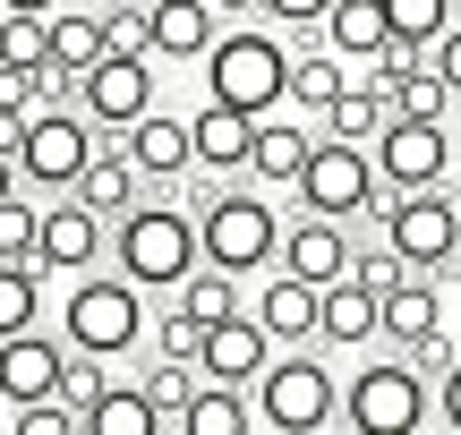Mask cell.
Instances as JSON below:
<instances>
[{"instance_id":"obj_1","label":"cell","mask_w":461,"mask_h":435,"mask_svg":"<svg viewBox=\"0 0 461 435\" xmlns=\"http://www.w3.org/2000/svg\"><path fill=\"white\" fill-rule=\"evenodd\" d=\"M112 248H120V273L146 290H180L188 273L205 265V222L188 205H137L129 222H112Z\"/></svg>"},{"instance_id":"obj_2","label":"cell","mask_w":461,"mask_h":435,"mask_svg":"<svg viewBox=\"0 0 461 435\" xmlns=\"http://www.w3.org/2000/svg\"><path fill=\"white\" fill-rule=\"evenodd\" d=\"M291 60L299 51L282 43V34H265V26H230L214 51H205V94H222V102H240V111H274V102H291Z\"/></svg>"},{"instance_id":"obj_3","label":"cell","mask_w":461,"mask_h":435,"mask_svg":"<svg viewBox=\"0 0 461 435\" xmlns=\"http://www.w3.org/2000/svg\"><path fill=\"white\" fill-rule=\"evenodd\" d=\"M60 333L77 351L129 359L137 333H146V282H129V273H77V290L60 299Z\"/></svg>"},{"instance_id":"obj_4","label":"cell","mask_w":461,"mask_h":435,"mask_svg":"<svg viewBox=\"0 0 461 435\" xmlns=\"http://www.w3.org/2000/svg\"><path fill=\"white\" fill-rule=\"evenodd\" d=\"M342 419H350V435H419L436 419V393H428V376L393 351V359H376V368H359L342 385Z\"/></svg>"},{"instance_id":"obj_5","label":"cell","mask_w":461,"mask_h":435,"mask_svg":"<svg viewBox=\"0 0 461 435\" xmlns=\"http://www.w3.org/2000/svg\"><path fill=\"white\" fill-rule=\"evenodd\" d=\"M376 188H384L376 146H350V137H333V129H325L291 197H299V214H342V222H359L367 205H376Z\"/></svg>"},{"instance_id":"obj_6","label":"cell","mask_w":461,"mask_h":435,"mask_svg":"<svg viewBox=\"0 0 461 435\" xmlns=\"http://www.w3.org/2000/svg\"><path fill=\"white\" fill-rule=\"evenodd\" d=\"M257 419L274 435H325V419H342V385L325 376V359L291 351L257 376Z\"/></svg>"},{"instance_id":"obj_7","label":"cell","mask_w":461,"mask_h":435,"mask_svg":"<svg viewBox=\"0 0 461 435\" xmlns=\"http://www.w3.org/2000/svg\"><path fill=\"white\" fill-rule=\"evenodd\" d=\"M95 154H103V129L86 111H34L26 120V146H17V180L26 188H77L86 171H95Z\"/></svg>"},{"instance_id":"obj_8","label":"cell","mask_w":461,"mask_h":435,"mask_svg":"<svg viewBox=\"0 0 461 435\" xmlns=\"http://www.w3.org/2000/svg\"><path fill=\"white\" fill-rule=\"evenodd\" d=\"M197 222H205V265H222V273H257L282 256V214L248 188H222Z\"/></svg>"},{"instance_id":"obj_9","label":"cell","mask_w":461,"mask_h":435,"mask_svg":"<svg viewBox=\"0 0 461 435\" xmlns=\"http://www.w3.org/2000/svg\"><path fill=\"white\" fill-rule=\"evenodd\" d=\"M77 111L95 120V129L129 137L137 120L154 111V60H146V51H112V60H95L77 77Z\"/></svg>"},{"instance_id":"obj_10","label":"cell","mask_w":461,"mask_h":435,"mask_svg":"<svg viewBox=\"0 0 461 435\" xmlns=\"http://www.w3.org/2000/svg\"><path fill=\"white\" fill-rule=\"evenodd\" d=\"M384 239H393L419 273H453V248H461V197H453V188H411V197L393 205V222H384Z\"/></svg>"},{"instance_id":"obj_11","label":"cell","mask_w":461,"mask_h":435,"mask_svg":"<svg viewBox=\"0 0 461 435\" xmlns=\"http://www.w3.org/2000/svg\"><path fill=\"white\" fill-rule=\"evenodd\" d=\"M376 171L411 197V188H445L453 180V137H445V120H411V111H393V129L376 137Z\"/></svg>"},{"instance_id":"obj_12","label":"cell","mask_w":461,"mask_h":435,"mask_svg":"<svg viewBox=\"0 0 461 435\" xmlns=\"http://www.w3.org/2000/svg\"><path fill=\"white\" fill-rule=\"evenodd\" d=\"M68 351L77 342H51L43 324L34 333H0V393H9V410L17 402H43V393H60V376H68Z\"/></svg>"},{"instance_id":"obj_13","label":"cell","mask_w":461,"mask_h":435,"mask_svg":"<svg viewBox=\"0 0 461 435\" xmlns=\"http://www.w3.org/2000/svg\"><path fill=\"white\" fill-rule=\"evenodd\" d=\"M197 368L214 376V385H257V376L274 368V333H265V316H257V307H240V316L205 324V351H197Z\"/></svg>"},{"instance_id":"obj_14","label":"cell","mask_w":461,"mask_h":435,"mask_svg":"<svg viewBox=\"0 0 461 435\" xmlns=\"http://www.w3.org/2000/svg\"><path fill=\"white\" fill-rule=\"evenodd\" d=\"M103 239H112V222H103L95 205H86L77 188H68V197L43 214V273H95Z\"/></svg>"},{"instance_id":"obj_15","label":"cell","mask_w":461,"mask_h":435,"mask_svg":"<svg viewBox=\"0 0 461 435\" xmlns=\"http://www.w3.org/2000/svg\"><path fill=\"white\" fill-rule=\"evenodd\" d=\"M188 129H197V163L205 171H248V163H257V129H265V120L240 111V102H222V94H205L197 111H188Z\"/></svg>"},{"instance_id":"obj_16","label":"cell","mask_w":461,"mask_h":435,"mask_svg":"<svg viewBox=\"0 0 461 435\" xmlns=\"http://www.w3.org/2000/svg\"><path fill=\"white\" fill-rule=\"evenodd\" d=\"M146 188H154V180H146V171H137L129 137H112V129H103V154H95V171H86V180H77V197L95 205L103 222H129L137 205H146Z\"/></svg>"},{"instance_id":"obj_17","label":"cell","mask_w":461,"mask_h":435,"mask_svg":"<svg viewBox=\"0 0 461 435\" xmlns=\"http://www.w3.org/2000/svg\"><path fill=\"white\" fill-rule=\"evenodd\" d=\"M325 351H367V342H384V290L359 282V273H342V282H325Z\"/></svg>"},{"instance_id":"obj_18","label":"cell","mask_w":461,"mask_h":435,"mask_svg":"<svg viewBox=\"0 0 461 435\" xmlns=\"http://www.w3.org/2000/svg\"><path fill=\"white\" fill-rule=\"evenodd\" d=\"M282 265L308 273V282H342L359 265V239L342 231V214H308L299 231H282Z\"/></svg>"},{"instance_id":"obj_19","label":"cell","mask_w":461,"mask_h":435,"mask_svg":"<svg viewBox=\"0 0 461 435\" xmlns=\"http://www.w3.org/2000/svg\"><path fill=\"white\" fill-rule=\"evenodd\" d=\"M257 316H265L274 342H316V333H325V282H308V273L282 265L274 282L257 290Z\"/></svg>"},{"instance_id":"obj_20","label":"cell","mask_w":461,"mask_h":435,"mask_svg":"<svg viewBox=\"0 0 461 435\" xmlns=\"http://www.w3.org/2000/svg\"><path fill=\"white\" fill-rule=\"evenodd\" d=\"M129 154H137V171H146L154 188H180L188 171H197V129L171 120V111H146V120L129 129Z\"/></svg>"},{"instance_id":"obj_21","label":"cell","mask_w":461,"mask_h":435,"mask_svg":"<svg viewBox=\"0 0 461 435\" xmlns=\"http://www.w3.org/2000/svg\"><path fill=\"white\" fill-rule=\"evenodd\" d=\"M214 0H146V26H154V51L163 60H205V51L222 43L214 34Z\"/></svg>"},{"instance_id":"obj_22","label":"cell","mask_w":461,"mask_h":435,"mask_svg":"<svg viewBox=\"0 0 461 435\" xmlns=\"http://www.w3.org/2000/svg\"><path fill=\"white\" fill-rule=\"evenodd\" d=\"M342 94H350V77H342V51L325 43V26H308V34H299V60H291V102H299L308 120H325Z\"/></svg>"},{"instance_id":"obj_23","label":"cell","mask_w":461,"mask_h":435,"mask_svg":"<svg viewBox=\"0 0 461 435\" xmlns=\"http://www.w3.org/2000/svg\"><path fill=\"white\" fill-rule=\"evenodd\" d=\"M445 333V299H436V273H411V282L384 290V342L393 351H411V342Z\"/></svg>"},{"instance_id":"obj_24","label":"cell","mask_w":461,"mask_h":435,"mask_svg":"<svg viewBox=\"0 0 461 435\" xmlns=\"http://www.w3.org/2000/svg\"><path fill=\"white\" fill-rule=\"evenodd\" d=\"M316 154V129H299V120H265L257 129V188H299V171H308Z\"/></svg>"},{"instance_id":"obj_25","label":"cell","mask_w":461,"mask_h":435,"mask_svg":"<svg viewBox=\"0 0 461 435\" xmlns=\"http://www.w3.org/2000/svg\"><path fill=\"white\" fill-rule=\"evenodd\" d=\"M51 60L68 77H86L95 60H112V17L103 9H51Z\"/></svg>"},{"instance_id":"obj_26","label":"cell","mask_w":461,"mask_h":435,"mask_svg":"<svg viewBox=\"0 0 461 435\" xmlns=\"http://www.w3.org/2000/svg\"><path fill=\"white\" fill-rule=\"evenodd\" d=\"M86 435H163V402H154L146 385H112L86 410Z\"/></svg>"},{"instance_id":"obj_27","label":"cell","mask_w":461,"mask_h":435,"mask_svg":"<svg viewBox=\"0 0 461 435\" xmlns=\"http://www.w3.org/2000/svg\"><path fill=\"white\" fill-rule=\"evenodd\" d=\"M325 43H333V51H359V60H376V51L393 43V17H384V0H333Z\"/></svg>"},{"instance_id":"obj_28","label":"cell","mask_w":461,"mask_h":435,"mask_svg":"<svg viewBox=\"0 0 461 435\" xmlns=\"http://www.w3.org/2000/svg\"><path fill=\"white\" fill-rule=\"evenodd\" d=\"M180 427H188V435H248V427H257V410H248V385H214V376H205Z\"/></svg>"},{"instance_id":"obj_29","label":"cell","mask_w":461,"mask_h":435,"mask_svg":"<svg viewBox=\"0 0 461 435\" xmlns=\"http://www.w3.org/2000/svg\"><path fill=\"white\" fill-rule=\"evenodd\" d=\"M325 129L350 137V146H376V137L393 129V94H384V85H350V94L325 111Z\"/></svg>"},{"instance_id":"obj_30","label":"cell","mask_w":461,"mask_h":435,"mask_svg":"<svg viewBox=\"0 0 461 435\" xmlns=\"http://www.w3.org/2000/svg\"><path fill=\"white\" fill-rule=\"evenodd\" d=\"M0 265H43V214L26 205V180L0 197Z\"/></svg>"},{"instance_id":"obj_31","label":"cell","mask_w":461,"mask_h":435,"mask_svg":"<svg viewBox=\"0 0 461 435\" xmlns=\"http://www.w3.org/2000/svg\"><path fill=\"white\" fill-rule=\"evenodd\" d=\"M43 265H0V333H34L43 324Z\"/></svg>"},{"instance_id":"obj_32","label":"cell","mask_w":461,"mask_h":435,"mask_svg":"<svg viewBox=\"0 0 461 435\" xmlns=\"http://www.w3.org/2000/svg\"><path fill=\"white\" fill-rule=\"evenodd\" d=\"M453 102H461V94H453V77H445V68H436V60H419L411 77L393 85V111H411V120H445Z\"/></svg>"},{"instance_id":"obj_33","label":"cell","mask_w":461,"mask_h":435,"mask_svg":"<svg viewBox=\"0 0 461 435\" xmlns=\"http://www.w3.org/2000/svg\"><path fill=\"white\" fill-rule=\"evenodd\" d=\"M180 299L197 307L205 324H222V316H240V307H248V299H240V273H222V265H197V273L180 282Z\"/></svg>"},{"instance_id":"obj_34","label":"cell","mask_w":461,"mask_h":435,"mask_svg":"<svg viewBox=\"0 0 461 435\" xmlns=\"http://www.w3.org/2000/svg\"><path fill=\"white\" fill-rule=\"evenodd\" d=\"M197 359H154V368L146 376H137V385H146L154 393V402H163V419H188V402H197Z\"/></svg>"},{"instance_id":"obj_35","label":"cell","mask_w":461,"mask_h":435,"mask_svg":"<svg viewBox=\"0 0 461 435\" xmlns=\"http://www.w3.org/2000/svg\"><path fill=\"white\" fill-rule=\"evenodd\" d=\"M154 351H163V359H197L205 351V316L188 299H171L163 316H154Z\"/></svg>"},{"instance_id":"obj_36","label":"cell","mask_w":461,"mask_h":435,"mask_svg":"<svg viewBox=\"0 0 461 435\" xmlns=\"http://www.w3.org/2000/svg\"><path fill=\"white\" fill-rule=\"evenodd\" d=\"M384 17H393V34H411V43H436V34L453 26V0H384Z\"/></svg>"},{"instance_id":"obj_37","label":"cell","mask_w":461,"mask_h":435,"mask_svg":"<svg viewBox=\"0 0 461 435\" xmlns=\"http://www.w3.org/2000/svg\"><path fill=\"white\" fill-rule=\"evenodd\" d=\"M9 60H51V17L43 9H9Z\"/></svg>"},{"instance_id":"obj_38","label":"cell","mask_w":461,"mask_h":435,"mask_svg":"<svg viewBox=\"0 0 461 435\" xmlns=\"http://www.w3.org/2000/svg\"><path fill=\"white\" fill-rule=\"evenodd\" d=\"M265 17L291 26V34H308V26H325V17H333V0H265Z\"/></svg>"},{"instance_id":"obj_39","label":"cell","mask_w":461,"mask_h":435,"mask_svg":"<svg viewBox=\"0 0 461 435\" xmlns=\"http://www.w3.org/2000/svg\"><path fill=\"white\" fill-rule=\"evenodd\" d=\"M402 359H411L419 376H445L453 359H461V342H453V333H428V342H411V351H402Z\"/></svg>"},{"instance_id":"obj_40","label":"cell","mask_w":461,"mask_h":435,"mask_svg":"<svg viewBox=\"0 0 461 435\" xmlns=\"http://www.w3.org/2000/svg\"><path fill=\"white\" fill-rule=\"evenodd\" d=\"M436 419H445V427L461 435V359H453L445 376H436Z\"/></svg>"},{"instance_id":"obj_41","label":"cell","mask_w":461,"mask_h":435,"mask_svg":"<svg viewBox=\"0 0 461 435\" xmlns=\"http://www.w3.org/2000/svg\"><path fill=\"white\" fill-rule=\"evenodd\" d=\"M428 60L445 68V77H453V94H461V26H445V34H436V43H428Z\"/></svg>"},{"instance_id":"obj_42","label":"cell","mask_w":461,"mask_h":435,"mask_svg":"<svg viewBox=\"0 0 461 435\" xmlns=\"http://www.w3.org/2000/svg\"><path fill=\"white\" fill-rule=\"evenodd\" d=\"M214 9H222V17H257L265 0H214Z\"/></svg>"},{"instance_id":"obj_43","label":"cell","mask_w":461,"mask_h":435,"mask_svg":"<svg viewBox=\"0 0 461 435\" xmlns=\"http://www.w3.org/2000/svg\"><path fill=\"white\" fill-rule=\"evenodd\" d=\"M9 9H43V17H51V9H60V0H9Z\"/></svg>"},{"instance_id":"obj_44","label":"cell","mask_w":461,"mask_h":435,"mask_svg":"<svg viewBox=\"0 0 461 435\" xmlns=\"http://www.w3.org/2000/svg\"><path fill=\"white\" fill-rule=\"evenodd\" d=\"M453 197H461V163H453Z\"/></svg>"},{"instance_id":"obj_45","label":"cell","mask_w":461,"mask_h":435,"mask_svg":"<svg viewBox=\"0 0 461 435\" xmlns=\"http://www.w3.org/2000/svg\"><path fill=\"white\" fill-rule=\"evenodd\" d=\"M453 273H461V248H453Z\"/></svg>"},{"instance_id":"obj_46","label":"cell","mask_w":461,"mask_h":435,"mask_svg":"<svg viewBox=\"0 0 461 435\" xmlns=\"http://www.w3.org/2000/svg\"><path fill=\"white\" fill-rule=\"evenodd\" d=\"M103 9H120V0H103Z\"/></svg>"}]
</instances>
